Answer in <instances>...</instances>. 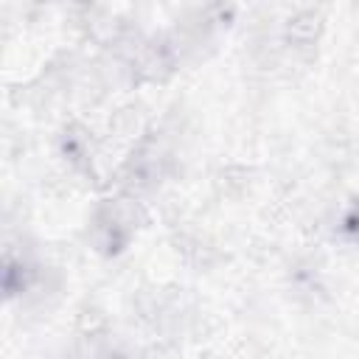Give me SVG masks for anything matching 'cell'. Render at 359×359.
I'll return each mask as SVG.
<instances>
[{"label":"cell","instance_id":"cell-1","mask_svg":"<svg viewBox=\"0 0 359 359\" xmlns=\"http://www.w3.org/2000/svg\"><path fill=\"white\" fill-rule=\"evenodd\" d=\"M345 233L351 238H359V202L351 208V213L345 216Z\"/></svg>","mask_w":359,"mask_h":359}]
</instances>
